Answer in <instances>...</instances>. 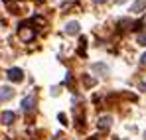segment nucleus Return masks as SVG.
Here are the masks:
<instances>
[{"instance_id": "obj_1", "label": "nucleus", "mask_w": 146, "mask_h": 140, "mask_svg": "<svg viewBox=\"0 0 146 140\" xmlns=\"http://www.w3.org/2000/svg\"><path fill=\"white\" fill-rule=\"evenodd\" d=\"M6 77H8L10 81H22V79H24V71L18 69V67H12V69H8Z\"/></svg>"}, {"instance_id": "obj_2", "label": "nucleus", "mask_w": 146, "mask_h": 140, "mask_svg": "<svg viewBox=\"0 0 146 140\" xmlns=\"http://www.w3.org/2000/svg\"><path fill=\"white\" fill-rule=\"evenodd\" d=\"M12 97H14V89L12 87H4V85L0 87V103L2 101H10Z\"/></svg>"}, {"instance_id": "obj_3", "label": "nucleus", "mask_w": 146, "mask_h": 140, "mask_svg": "<svg viewBox=\"0 0 146 140\" xmlns=\"http://www.w3.org/2000/svg\"><path fill=\"white\" fill-rule=\"evenodd\" d=\"M34 107H36V99L34 97H24L22 99V109H24L26 113H30Z\"/></svg>"}, {"instance_id": "obj_4", "label": "nucleus", "mask_w": 146, "mask_h": 140, "mask_svg": "<svg viewBox=\"0 0 146 140\" xmlns=\"http://www.w3.org/2000/svg\"><path fill=\"white\" fill-rule=\"evenodd\" d=\"M146 8V0H136L132 6H130V12H134V14H138V12H142Z\"/></svg>"}, {"instance_id": "obj_5", "label": "nucleus", "mask_w": 146, "mask_h": 140, "mask_svg": "<svg viewBox=\"0 0 146 140\" xmlns=\"http://www.w3.org/2000/svg\"><path fill=\"white\" fill-rule=\"evenodd\" d=\"M65 32L69 34V36H75V34H79V22H69L65 26Z\"/></svg>"}, {"instance_id": "obj_6", "label": "nucleus", "mask_w": 146, "mask_h": 140, "mask_svg": "<svg viewBox=\"0 0 146 140\" xmlns=\"http://www.w3.org/2000/svg\"><path fill=\"white\" fill-rule=\"evenodd\" d=\"M34 36H36V32H34V30H22V28H20V38H22L24 42H30Z\"/></svg>"}, {"instance_id": "obj_7", "label": "nucleus", "mask_w": 146, "mask_h": 140, "mask_svg": "<svg viewBox=\"0 0 146 140\" xmlns=\"http://www.w3.org/2000/svg\"><path fill=\"white\" fill-rule=\"evenodd\" d=\"M97 126L101 128V130H107L109 126H111V117H101L97 122Z\"/></svg>"}, {"instance_id": "obj_8", "label": "nucleus", "mask_w": 146, "mask_h": 140, "mask_svg": "<svg viewBox=\"0 0 146 140\" xmlns=\"http://www.w3.org/2000/svg\"><path fill=\"white\" fill-rule=\"evenodd\" d=\"M14 118H16V115H14V113H10V111L2 113V122H4V124H12V122H14Z\"/></svg>"}, {"instance_id": "obj_9", "label": "nucleus", "mask_w": 146, "mask_h": 140, "mask_svg": "<svg viewBox=\"0 0 146 140\" xmlns=\"http://www.w3.org/2000/svg\"><path fill=\"white\" fill-rule=\"evenodd\" d=\"M93 69L97 71H101V73H103V75H107V73H109V69H107V65H105V63H95V65H93Z\"/></svg>"}, {"instance_id": "obj_10", "label": "nucleus", "mask_w": 146, "mask_h": 140, "mask_svg": "<svg viewBox=\"0 0 146 140\" xmlns=\"http://www.w3.org/2000/svg\"><path fill=\"white\" fill-rule=\"evenodd\" d=\"M138 44H140V46H146V34H140V36H138Z\"/></svg>"}, {"instance_id": "obj_11", "label": "nucleus", "mask_w": 146, "mask_h": 140, "mask_svg": "<svg viewBox=\"0 0 146 140\" xmlns=\"http://www.w3.org/2000/svg\"><path fill=\"white\" fill-rule=\"evenodd\" d=\"M140 65H144V67H146V53H142V57H140Z\"/></svg>"}, {"instance_id": "obj_12", "label": "nucleus", "mask_w": 146, "mask_h": 140, "mask_svg": "<svg viewBox=\"0 0 146 140\" xmlns=\"http://www.w3.org/2000/svg\"><path fill=\"white\" fill-rule=\"evenodd\" d=\"M140 91H146V79L142 81V83H140Z\"/></svg>"}, {"instance_id": "obj_13", "label": "nucleus", "mask_w": 146, "mask_h": 140, "mask_svg": "<svg viewBox=\"0 0 146 140\" xmlns=\"http://www.w3.org/2000/svg\"><path fill=\"white\" fill-rule=\"evenodd\" d=\"M93 2H97V4H103V2H107V0H93Z\"/></svg>"}]
</instances>
